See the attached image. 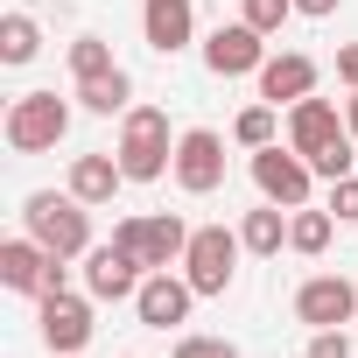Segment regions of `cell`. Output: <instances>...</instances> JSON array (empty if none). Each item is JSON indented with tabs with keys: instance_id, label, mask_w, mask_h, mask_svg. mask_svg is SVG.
<instances>
[{
	"instance_id": "30bf717a",
	"label": "cell",
	"mask_w": 358,
	"mask_h": 358,
	"mask_svg": "<svg viewBox=\"0 0 358 358\" xmlns=\"http://www.w3.org/2000/svg\"><path fill=\"white\" fill-rule=\"evenodd\" d=\"M260 64H267V36L260 29H246V22L211 29V43H204V71L211 78H260Z\"/></svg>"
},
{
	"instance_id": "9c48e42d",
	"label": "cell",
	"mask_w": 358,
	"mask_h": 358,
	"mask_svg": "<svg viewBox=\"0 0 358 358\" xmlns=\"http://www.w3.org/2000/svg\"><path fill=\"white\" fill-rule=\"evenodd\" d=\"M190 302H197L190 274H176V267H155V274L141 281V295H134V316H141L148 330H176V323H190Z\"/></svg>"
},
{
	"instance_id": "ac0fdd59",
	"label": "cell",
	"mask_w": 358,
	"mask_h": 358,
	"mask_svg": "<svg viewBox=\"0 0 358 358\" xmlns=\"http://www.w3.org/2000/svg\"><path fill=\"white\" fill-rule=\"evenodd\" d=\"M239 239H246V253H260V260H274V253L288 246V211L260 197V211H246V218H239Z\"/></svg>"
},
{
	"instance_id": "484cf974",
	"label": "cell",
	"mask_w": 358,
	"mask_h": 358,
	"mask_svg": "<svg viewBox=\"0 0 358 358\" xmlns=\"http://www.w3.org/2000/svg\"><path fill=\"white\" fill-rule=\"evenodd\" d=\"M351 162H358V155H351V141H337V148H323V155H316L309 169L323 176V183H337V176H351Z\"/></svg>"
},
{
	"instance_id": "7402d4cb",
	"label": "cell",
	"mask_w": 358,
	"mask_h": 358,
	"mask_svg": "<svg viewBox=\"0 0 358 358\" xmlns=\"http://www.w3.org/2000/svg\"><path fill=\"white\" fill-rule=\"evenodd\" d=\"M274 134H281V106H267V99L232 120V141H239V148H274Z\"/></svg>"
},
{
	"instance_id": "2e32d148",
	"label": "cell",
	"mask_w": 358,
	"mask_h": 358,
	"mask_svg": "<svg viewBox=\"0 0 358 358\" xmlns=\"http://www.w3.org/2000/svg\"><path fill=\"white\" fill-rule=\"evenodd\" d=\"M309 92H316V64H309L302 50L260 64V99H267V106H295V99H309Z\"/></svg>"
},
{
	"instance_id": "cb8c5ba5",
	"label": "cell",
	"mask_w": 358,
	"mask_h": 358,
	"mask_svg": "<svg viewBox=\"0 0 358 358\" xmlns=\"http://www.w3.org/2000/svg\"><path fill=\"white\" fill-rule=\"evenodd\" d=\"M288 15H295V0H239V22L260 29V36H281Z\"/></svg>"
},
{
	"instance_id": "44dd1931",
	"label": "cell",
	"mask_w": 358,
	"mask_h": 358,
	"mask_svg": "<svg viewBox=\"0 0 358 358\" xmlns=\"http://www.w3.org/2000/svg\"><path fill=\"white\" fill-rule=\"evenodd\" d=\"M36 50H43V29H36V15H0V64H36Z\"/></svg>"
},
{
	"instance_id": "3957f363",
	"label": "cell",
	"mask_w": 358,
	"mask_h": 358,
	"mask_svg": "<svg viewBox=\"0 0 358 358\" xmlns=\"http://www.w3.org/2000/svg\"><path fill=\"white\" fill-rule=\"evenodd\" d=\"M8 148L15 155H50L64 134H71V99H57V92H22L15 106H8Z\"/></svg>"
},
{
	"instance_id": "603a6c76",
	"label": "cell",
	"mask_w": 358,
	"mask_h": 358,
	"mask_svg": "<svg viewBox=\"0 0 358 358\" xmlns=\"http://www.w3.org/2000/svg\"><path fill=\"white\" fill-rule=\"evenodd\" d=\"M106 71H120V64H113V43H106V36H78V43H71V78L85 85V78H106Z\"/></svg>"
},
{
	"instance_id": "4dcf8cb0",
	"label": "cell",
	"mask_w": 358,
	"mask_h": 358,
	"mask_svg": "<svg viewBox=\"0 0 358 358\" xmlns=\"http://www.w3.org/2000/svg\"><path fill=\"white\" fill-rule=\"evenodd\" d=\"M344 127H351V141H358V92L344 99Z\"/></svg>"
},
{
	"instance_id": "6da1fadb",
	"label": "cell",
	"mask_w": 358,
	"mask_h": 358,
	"mask_svg": "<svg viewBox=\"0 0 358 358\" xmlns=\"http://www.w3.org/2000/svg\"><path fill=\"white\" fill-rule=\"evenodd\" d=\"M22 232L43 239L57 260H85L92 253V204H78L71 190L64 197L57 190H29L22 197Z\"/></svg>"
},
{
	"instance_id": "5bb4252c",
	"label": "cell",
	"mask_w": 358,
	"mask_h": 358,
	"mask_svg": "<svg viewBox=\"0 0 358 358\" xmlns=\"http://www.w3.org/2000/svg\"><path fill=\"white\" fill-rule=\"evenodd\" d=\"M50 267H57V253L43 246V239H8V246H0V281H8L15 295H43L50 288Z\"/></svg>"
},
{
	"instance_id": "7c38bea8",
	"label": "cell",
	"mask_w": 358,
	"mask_h": 358,
	"mask_svg": "<svg viewBox=\"0 0 358 358\" xmlns=\"http://www.w3.org/2000/svg\"><path fill=\"white\" fill-rule=\"evenodd\" d=\"M148 281V267L127 253V246H92L85 253V295L92 302H134Z\"/></svg>"
},
{
	"instance_id": "52a82bcc",
	"label": "cell",
	"mask_w": 358,
	"mask_h": 358,
	"mask_svg": "<svg viewBox=\"0 0 358 358\" xmlns=\"http://www.w3.org/2000/svg\"><path fill=\"white\" fill-rule=\"evenodd\" d=\"M176 183H183L190 197H211L225 183V134H211V127L176 134Z\"/></svg>"
},
{
	"instance_id": "f1b7e54d",
	"label": "cell",
	"mask_w": 358,
	"mask_h": 358,
	"mask_svg": "<svg viewBox=\"0 0 358 358\" xmlns=\"http://www.w3.org/2000/svg\"><path fill=\"white\" fill-rule=\"evenodd\" d=\"M337 78L358 92V43H344V50H337Z\"/></svg>"
},
{
	"instance_id": "d4e9b609",
	"label": "cell",
	"mask_w": 358,
	"mask_h": 358,
	"mask_svg": "<svg viewBox=\"0 0 358 358\" xmlns=\"http://www.w3.org/2000/svg\"><path fill=\"white\" fill-rule=\"evenodd\" d=\"M176 358H239L232 337H176Z\"/></svg>"
},
{
	"instance_id": "7a4b0ae2",
	"label": "cell",
	"mask_w": 358,
	"mask_h": 358,
	"mask_svg": "<svg viewBox=\"0 0 358 358\" xmlns=\"http://www.w3.org/2000/svg\"><path fill=\"white\" fill-rule=\"evenodd\" d=\"M120 169H127V183H162V176L176 169V141H169V113L162 106H134L120 113Z\"/></svg>"
},
{
	"instance_id": "f546056e",
	"label": "cell",
	"mask_w": 358,
	"mask_h": 358,
	"mask_svg": "<svg viewBox=\"0 0 358 358\" xmlns=\"http://www.w3.org/2000/svg\"><path fill=\"white\" fill-rule=\"evenodd\" d=\"M337 8H344V0H295V15H316V22H323V15H337Z\"/></svg>"
},
{
	"instance_id": "4316f807",
	"label": "cell",
	"mask_w": 358,
	"mask_h": 358,
	"mask_svg": "<svg viewBox=\"0 0 358 358\" xmlns=\"http://www.w3.org/2000/svg\"><path fill=\"white\" fill-rule=\"evenodd\" d=\"M302 358H351V337L344 330H309V351Z\"/></svg>"
},
{
	"instance_id": "ba28073f",
	"label": "cell",
	"mask_w": 358,
	"mask_h": 358,
	"mask_svg": "<svg viewBox=\"0 0 358 358\" xmlns=\"http://www.w3.org/2000/svg\"><path fill=\"white\" fill-rule=\"evenodd\" d=\"M358 316V288L344 281V274H309L302 288H295V323H309V330H344Z\"/></svg>"
},
{
	"instance_id": "ffe728a7",
	"label": "cell",
	"mask_w": 358,
	"mask_h": 358,
	"mask_svg": "<svg viewBox=\"0 0 358 358\" xmlns=\"http://www.w3.org/2000/svg\"><path fill=\"white\" fill-rule=\"evenodd\" d=\"M330 232H337V211H316V204L288 211V246H295L302 260H316V253L330 246Z\"/></svg>"
},
{
	"instance_id": "8fae6325",
	"label": "cell",
	"mask_w": 358,
	"mask_h": 358,
	"mask_svg": "<svg viewBox=\"0 0 358 358\" xmlns=\"http://www.w3.org/2000/svg\"><path fill=\"white\" fill-rule=\"evenodd\" d=\"M337 141H351V127H344V113L330 106V99H295L288 106V148L302 155V162H316L323 148H337Z\"/></svg>"
},
{
	"instance_id": "d6986e66",
	"label": "cell",
	"mask_w": 358,
	"mask_h": 358,
	"mask_svg": "<svg viewBox=\"0 0 358 358\" xmlns=\"http://www.w3.org/2000/svg\"><path fill=\"white\" fill-rule=\"evenodd\" d=\"M78 106H85V113H99V120H113V113H134V78H127V71L85 78V85H78Z\"/></svg>"
},
{
	"instance_id": "8992f818",
	"label": "cell",
	"mask_w": 358,
	"mask_h": 358,
	"mask_svg": "<svg viewBox=\"0 0 358 358\" xmlns=\"http://www.w3.org/2000/svg\"><path fill=\"white\" fill-rule=\"evenodd\" d=\"M309 183H316V169L295 155V148H253V190L267 197V204H281V211H302L309 204Z\"/></svg>"
},
{
	"instance_id": "e0dca14e",
	"label": "cell",
	"mask_w": 358,
	"mask_h": 358,
	"mask_svg": "<svg viewBox=\"0 0 358 358\" xmlns=\"http://www.w3.org/2000/svg\"><path fill=\"white\" fill-rule=\"evenodd\" d=\"M120 190H127L120 155H78V162H71V197H78V204H92V211H99V204H113Z\"/></svg>"
},
{
	"instance_id": "83f0119b",
	"label": "cell",
	"mask_w": 358,
	"mask_h": 358,
	"mask_svg": "<svg viewBox=\"0 0 358 358\" xmlns=\"http://www.w3.org/2000/svg\"><path fill=\"white\" fill-rule=\"evenodd\" d=\"M330 211L358 225V176H337V183H330Z\"/></svg>"
},
{
	"instance_id": "4fadbf2b",
	"label": "cell",
	"mask_w": 358,
	"mask_h": 358,
	"mask_svg": "<svg viewBox=\"0 0 358 358\" xmlns=\"http://www.w3.org/2000/svg\"><path fill=\"white\" fill-rule=\"evenodd\" d=\"M36 302H43V344L50 351H85L92 344V295L57 288V295H36Z\"/></svg>"
},
{
	"instance_id": "9a60e30c",
	"label": "cell",
	"mask_w": 358,
	"mask_h": 358,
	"mask_svg": "<svg viewBox=\"0 0 358 358\" xmlns=\"http://www.w3.org/2000/svg\"><path fill=\"white\" fill-rule=\"evenodd\" d=\"M141 36H148V50L176 57L197 36V8H190V0H148V8H141Z\"/></svg>"
},
{
	"instance_id": "277c9868",
	"label": "cell",
	"mask_w": 358,
	"mask_h": 358,
	"mask_svg": "<svg viewBox=\"0 0 358 358\" xmlns=\"http://www.w3.org/2000/svg\"><path fill=\"white\" fill-rule=\"evenodd\" d=\"M239 253H246L239 232H225V225H197V232H190V253H183L190 288H197V295H225V288L239 281Z\"/></svg>"
},
{
	"instance_id": "1f68e13d",
	"label": "cell",
	"mask_w": 358,
	"mask_h": 358,
	"mask_svg": "<svg viewBox=\"0 0 358 358\" xmlns=\"http://www.w3.org/2000/svg\"><path fill=\"white\" fill-rule=\"evenodd\" d=\"M50 358H78V351H50Z\"/></svg>"
},
{
	"instance_id": "5b68a950",
	"label": "cell",
	"mask_w": 358,
	"mask_h": 358,
	"mask_svg": "<svg viewBox=\"0 0 358 358\" xmlns=\"http://www.w3.org/2000/svg\"><path fill=\"white\" fill-rule=\"evenodd\" d=\"M113 246H127V253L155 274V267H176V260L190 253V225L176 218V211H155V218H120V225H113Z\"/></svg>"
}]
</instances>
